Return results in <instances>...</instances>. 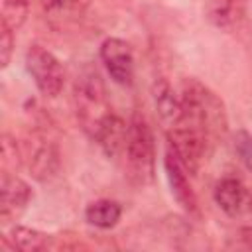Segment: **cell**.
<instances>
[{"mask_svg": "<svg viewBox=\"0 0 252 252\" xmlns=\"http://www.w3.org/2000/svg\"><path fill=\"white\" fill-rule=\"evenodd\" d=\"M73 108L75 118L83 132L93 138L102 120L112 112L104 81L94 67H83L73 85Z\"/></svg>", "mask_w": 252, "mask_h": 252, "instance_id": "3", "label": "cell"}, {"mask_svg": "<svg viewBox=\"0 0 252 252\" xmlns=\"http://www.w3.org/2000/svg\"><path fill=\"white\" fill-rule=\"evenodd\" d=\"M91 0H39L43 18L51 26H67L83 18Z\"/></svg>", "mask_w": 252, "mask_h": 252, "instance_id": "13", "label": "cell"}, {"mask_svg": "<svg viewBox=\"0 0 252 252\" xmlns=\"http://www.w3.org/2000/svg\"><path fill=\"white\" fill-rule=\"evenodd\" d=\"M122 219V205L114 199H96L85 207V220L100 230H110Z\"/></svg>", "mask_w": 252, "mask_h": 252, "instance_id": "15", "label": "cell"}, {"mask_svg": "<svg viewBox=\"0 0 252 252\" xmlns=\"http://www.w3.org/2000/svg\"><path fill=\"white\" fill-rule=\"evenodd\" d=\"M232 148L246 171L252 173V134L246 128H238L232 134Z\"/></svg>", "mask_w": 252, "mask_h": 252, "instance_id": "18", "label": "cell"}, {"mask_svg": "<svg viewBox=\"0 0 252 252\" xmlns=\"http://www.w3.org/2000/svg\"><path fill=\"white\" fill-rule=\"evenodd\" d=\"M26 71L35 89L45 98H55L65 87V69L61 61L43 45L32 43L26 51Z\"/></svg>", "mask_w": 252, "mask_h": 252, "instance_id": "4", "label": "cell"}, {"mask_svg": "<svg viewBox=\"0 0 252 252\" xmlns=\"http://www.w3.org/2000/svg\"><path fill=\"white\" fill-rule=\"evenodd\" d=\"M213 199L217 207L230 219L252 215V191L236 175L220 177L213 187Z\"/></svg>", "mask_w": 252, "mask_h": 252, "instance_id": "9", "label": "cell"}, {"mask_svg": "<svg viewBox=\"0 0 252 252\" xmlns=\"http://www.w3.org/2000/svg\"><path fill=\"white\" fill-rule=\"evenodd\" d=\"M163 171H165V179H167V185H169V191L175 203L183 209V213L189 219L199 220L201 205H199V197L191 183V173L185 169V165L179 161V158L173 154L169 146H165V154H163Z\"/></svg>", "mask_w": 252, "mask_h": 252, "instance_id": "6", "label": "cell"}, {"mask_svg": "<svg viewBox=\"0 0 252 252\" xmlns=\"http://www.w3.org/2000/svg\"><path fill=\"white\" fill-rule=\"evenodd\" d=\"M238 238H240V242H242L244 248H250L252 250V224L240 226L238 228Z\"/></svg>", "mask_w": 252, "mask_h": 252, "instance_id": "20", "label": "cell"}, {"mask_svg": "<svg viewBox=\"0 0 252 252\" xmlns=\"http://www.w3.org/2000/svg\"><path fill=\"white\" fill-rule=\"evenodd\" d=\"M181 120L179 124L197 130L213 146H217L228 132V114L222 98L199 79L187 77L179 89Z\"/></svg>", "mask_w": 252, "mask_h": 252, "instance_id": "1", "label": "cell"}, {"mask_svg": "<svg viewBox=\"0 0 252 252\" xmlns=\"http://www.w3.org/2000/svg\"><path fill=\"white\" fill-rule=\"evenodd\" d=\"M24 163L22 144L8 132L2 134V171H16Z\"/></svg>", "mask_w": 252, "mask_h": 252, "instance_id": "17", "label": "cell"}, {"mask_svg": "<svg viewBox=\"0 0 252 252\" xmlns=\"http://www.w3.org/2000/svg\"><path fill=\"white\" fill-rule=\"evenodd\" d=\"M152 98H154L156 112H158L161 124L165 126V130L177 126L181 120V114H183L181 96H179V93H175V89L171 87V83L165 77H158L154 81Z\"/></svg>", "mask_w": 252, "mask_h": 252, "instance_id": "11", "label": "cell"}, {"mask_svg": "<svg viewBox=\"0 0 252 252\" xmlns=\"http://www.w3.org/2000/svg\"><path fill=\"white\" fill-rule=\"evenodd\" d=\"M98 57L108 77L120 87H132L134 83V51L122 37H106L98 47Z\"/></svg>", "mask_w": 252, "mask_h": 252, "instance_id": "7", "label": "cell"}, {"mask_svg": "<svg viewBox=\"0 0 252 252\" xmlns=\"http://www.w3.org/2000/svg\"><path fill=\"white\" fill-rule=\"evenodd\" d=\"M126 134H128V122L112 110V112L102 120V124L98 126V130L94 132V136H93L91 140H94V142L98 144V148L104 152L106 158L118 159V158H122V154H124Z\"/></svg>", "mask_w": 252, "mask_h": 252, "instance_id": "10", "label": "cell"}, {"mask_svg": "<svg viewBox=\"0 0 252 252\" xmlns=\"http://www.w3.org/2000/svg\"><path fill=\"white\" fill-rule=\"evenodd\" d=\"M14 32L4 20H0V67L6 69L12 61V53H14V45H16V39H14Z\"/></svg>", "mask_w": 252, "mask_h": 252, "instance_id": "19", "label": "cell"}, {"mask_svg": "<svg viewBox=\"0 0 252 252\" xmlns=\"http://www.w3.org/2000/svg\"><path fill=\"white\" fill-rule=\"evenodd\" d=\"M33 199V191L26 179L14 171H2L0 177V220L2 224H14Z\"/></svg>", "mask_w": 252, "mask_h": 252, "instance_id": "8", "label": "cell"}, {"mask_svg": "<svg viewBox=\"0 0 252 252\" xmlns=\"http://www.w3.org/2000/svg\"><path fill=\"white\" fill-rule=\"evenodd\" d=\"M20 144H22L24 163L37 181H41V183L51 181L59 173L61 154H59L57 144L45 132L33 130Z\"/></svg>", "mask_w": 252, "mask_h": 252, "instance_id": "5", "label": "cell"}, {"mask_svg": "<svg viewBox=\"0 0 252 252\" xmlns=\"http://www.w3.org/2000/svg\"><path fill=\"white\" fill-rule=\"evenodd\" d=\"M124 169L128 179L138 185H150L156 175V138L150 122L142 112H132L128 118V134L124 146Z\"/></svg>", "mask_w": 252, "mask_h": 252, "instance_id": "2", "label": "cell"}, {"mask_svg": "<svg viewBox=\"0 0 252 252\" xmlns=\"http://www.w3.org/2000/svg\"><path fill=\"white\" fill-rule=\"evenodd\" d=\"M8 240H10V244H12L14 250H22V252H39V250L53 248L55 236L49 234V232H43V230H39V228L14 222V224L10 226Z\"/></svg>", "mask_w": 252, "mask_h": 252, "instance_id": "14", "label": "cell"}, {"mask_svg": "<svg viewBox=\"0 0 252 252\" xmlns=\"http://www.w3.org/2000/svg\"><path fill=\"white\" fill-rule=\"evenodd\" d=\"M248 0H205V16L217 30L234 32L246 18Z\"/></svg>", "mask_w": 252, "mask_h": 252, "instance_id": "12", "label": "cell"}, {"mask_svg": "<svg viewBox=\"0 0 252 252\" xmlns=\"http://www.w3.org/2000/svg\"><path fill=\"white\" fill-rule=\"evenodd\" d=\"M32 0H2V18L12 30H20L30 14Z\"/></svg>", "mask_w": 252, "mask_h": 252, "instance_id": "16", "label": "cell"}]
</instances>
